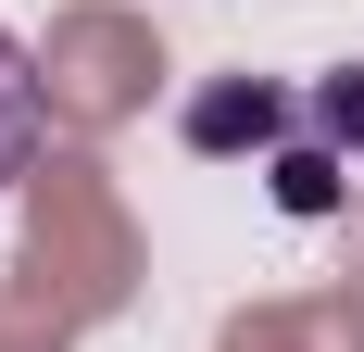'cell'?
<instances>
[{"instance_id": "3957f363", "label": "cell", "mask_w": 364, "mask_h": 352, "mask_svg": "<svg viewBox=\"0 0 364 352\" xmlns=\"http://www.w3.org/2000/svg\"><path fill=\"white\" fill-rule=\"evenodd\" d=\"M301 126H314V151H352V164H364V63L314 76V101H301Z\"/></svg>"}, {"instance_id": "277c9868", "label": "cell", "mask_w": 364, "mask_h": 352, "mask_svg": "<svg viewBox=\"0 0 364 352\" xmlns=\"http://www.w3.org/2000/svg\"><path fill=\"white\" fill-rule=\"evenodd\" d=\"M277 202H289V214H327L339 202V151H277Z\"/></svg>"}, {"instance_id": "6da1fadb", "label": "cell", "mask_w": 364, "mask_h": 352, "mask_svg": "<svg viewBox=\"0 0 364 352\" xmlns=\"http://www.w3.org/2000/svg\"><path fill=\"white\" fill-rule=\"evenodd\" d=\"M188 151H277L301 126V101L289 88H264V76H214V88H188Z\"/></svg>"}, {"instance_id": "7a4b0ae2", "label": "cell", "mask_w": 364, "mask_h": 352, "mask_svg": "<svg viewBox=\"0 0 364 352\" xmlns=\"http://www.w3.org/2000/svg\"><path fill=\"white\" fill-rule=\"evenodd\" d=\"M26 164H38V63H26V38L0 26V202H13Z\"/></svg>"}]
</instances>
